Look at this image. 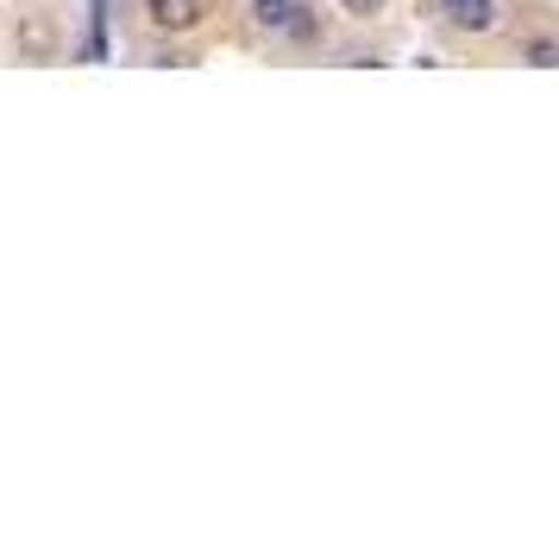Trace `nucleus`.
Instances as JSON below:
<instances>
[{"label": "nucleus", "mask_w": 559, "mask_h": 541, "mask_svg": "<svg viewBox=\"0 0 559 541\" xmlns=\"http://www.w3.org/2000/svg\"><path fill=\"white\" fill-rule=\"evenodd\" d=\"M13 45H20V57H26V63H51L63 38H57V20H51V13H20Z\"/></svg>", "instance_id": "f257e3e1"}, {"label": "nucleus", "mask_w": 559, "mask_h": 541, "mask_svg": "<svg viewBox=\"0 0 559 541\" xmlns=\"http://www.w3.org/2000/svg\"><path fill=\"white\" fill-rule=\"evenodd\" d=\"M114 7L107 0H88V38H82V63H107L114 51V20H107Z\"/></svg>", "instance_id": "f03ea898"}, {"label": "nucleus", "mask_w": 559, "mask_h": 541, "mask_svg": "<svg viewBox=\"0 0 559 541\" xmlns=\"http://www.w3.org/2000/svg\"><path fill=\"white\" fill-rule=\"evenodd\" d=\"M145 20L157 32H189L202 20V0H145Z\"/></svg>", "instance_id": "7ed1b4c3"}, {"label": "nucleus", "mask_w": 559, "mask_h": 541, "mask_svg": "<svg viewBox=\"0 0 559 541\" xmlns=\"http://www.w3.org/2000/svg\"><path fill=\"white\" fill-rule=\"evenodd\" d=\"M440 13H447V26H459V32L497 26V0H440Z\"/></svg>", "instance_id": "20e7f679"}, {"label": "nucleus", "mask_w": 559, "mask_h": 541, "mask_svg": "<svg viewBox=\"0 0 559 541\" xmlns=\"http://www.w3.org/2000/svg\"><path fill=\"white\" fill-rule=\"evenodd\" d=\"M289 13H296V0H252V20L264 32H283L289 26Z\"/></svg>", "instance_id": "39448f33"}, {"label": "nucleus", "mask_w": 559, "mask_h": 541, "mask_svg": "<svg viewBox=\"0 0 559 541\" xmlns=\"http://www.w3.org/2000/svg\"><path fill=\"white\" fill-rule=\"evenodd\" d=\"M534 63V70H559V45L554 38H528V51H522Z\"/></svg>", "instance_id": "423d86ee"}, {"label": "nucleus", "mask_w": 559, "mask_h": 541, "mask_svg": "<svg viewBox=\"0 0 559 541\" xmlns=\"http://www.w3.org/2000/svg\"><path fill=\"white\" fill-rule=\"evenodd\" d=\"M340 7H346V13H358V20H371V13H383V7H390V0H340Z\"/></svg>", "instance_id": "0eeeda50"}]
</instances>
